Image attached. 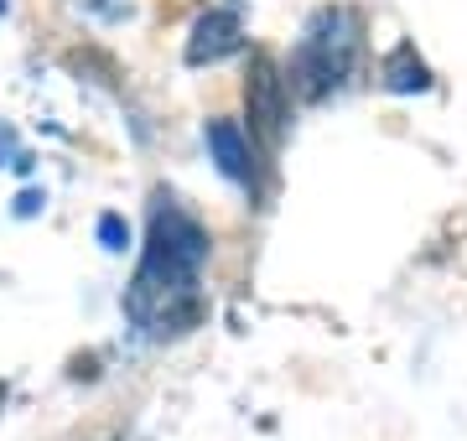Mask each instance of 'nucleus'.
Wrapping results in <instances>:
<instances>
[{
  "label": "nucleus",
  "instance_id": "f03ea898",
  "mask_svg": "<svg viewBox=\"0 0 467 441\" xmlns=\"http://www.w3.org/2000/svg\"><path fill=\"white\" fill-rule=\"evenodd\" d=\"M358 52H364V16L348 11V5H322L306 16L296 47H291V68H285V84L291 94L306 104L327 99L353 78L358 68Z\"/></svg>",
  "mask_w": 467,
  "mask_h": 441
},
{
  "label": "nucleus",
  "instance_id": "20e7f679",
  "mask_svg": "<svg viewBox=\"0 0 467 441\" xmlns=\"http://www.w3.org/2000/svg\"><path fill=\"white\" fill-rule=\"evenodd\" d=\"M202 146H208V156H213V167L229 177L234 187H244V192H254L260 198V167H270L265 156L254 151L250 130H239L234 119H208L202 125Z\"/></svg>",
  "mask_w": 467,
  "mask_h": 441
},
{
  "label": "nucleus",
  "instance_id": "423d86ee",
  "mask_svg": "<svg viewBox=\"0 0 467 441\" xmlns=\"http://www.w3.org/2000/svg\"><path fill=\"white\" fill-rule=\"evenodd\" d=\"M379 84L389 94H426L431 88V68H426V57H420L410 42H395L389 57L379 63Z\"/></svg>",
  "mask_w": 467,
  "mask_h": 441
},
{
  "label": "nucleus",
  "instance_id": "0eeeda50",
  "mask_svg": "<svg viewBox=\"0 0 467 441\" xmlns=\"http://www.w3.org/2000/svg\"><path fill=\"white\" fill-rule=\"evenodd\" d=\"M99 244L109 250V255H125V250H130V223L119 219V213H104L99 219Z\"/></svg>",
  "mask_w": 467,
  "mask_h": 441
},
{
  "label": "nucleus",
  "instance_id": "f257e3e1",
  "mask_svg": "<svg viewBox=\"0 0 467 441\" xmlns=\"http://www.w3.org/2000/svg\"><path fill=\"white\" fill-rule=\"evenodd\" d=\"M213 255V239L202 219L182 198H171L167 187H156L146 213V244H140V265H135L130 286H125V317H130L146 338L167 343L182 338L202 323V265Z\"/></svg>",
  "mask_w": 467,
  "mask_h": 441
},
{
  "label": "nucleus",
  "instance_id": "7ed1b4c3",
  "mask_svg": "<svg viewBox=\"0 0 467 441\" xmlns=\"http://www.w3.org/2000/svg\"><path fill=\"white\" fill-rule=\"evenodd\" d=\"M244 119H250L254 151L281 156L285 130H291V84L285 68L275 63V52H250V78H244Z\"/></svg>",
  "mask_w": 467,
  "mask_h": 441
},
{
  "label": "nucleus",
  "instance_id": "39448f33",
  "mask_svg": "<svg viewBox=\"0 0 467 441\" xmlns=\"http://www.w3.org/2000/svg\"><path fill=\"white\" fill-rule=\"evenodd\" d=\"M239 47H244V21H239V11H229V5L202 11V16L192 21V32H187V63H192V68H213V63L234 57Z\"/></svg>",
  "mask_w": 467,
  "mask_h": 441
}]
</instances>
